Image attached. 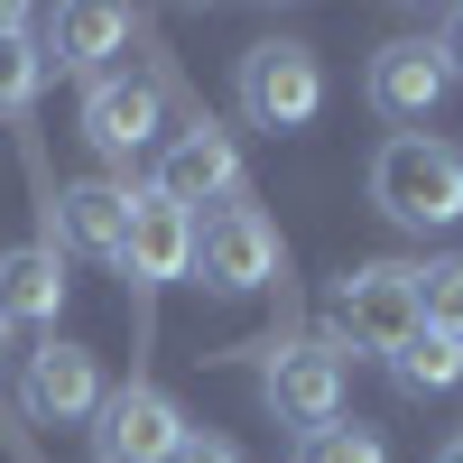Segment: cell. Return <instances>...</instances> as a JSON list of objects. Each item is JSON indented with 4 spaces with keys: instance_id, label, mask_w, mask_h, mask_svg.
Segmentation results:
<instances>
[{
    "instance_id": "obj_5",
    "label": "cell",
    "mask_w": 463,
    "mask_h": 463,
    "mask_svg": "<svg viewBox=\"0 0 463 463\" xmlns=\"http://www.w3.org/2000/svg\"><path fill=\"white\" fill-rule=\"evenodd\" d=\"M195 269L213 297H250L279 279V232H269L260 204H222L213 222H195Z\"/></svg>"
},
{
    "instance_id": "obj_22",
    "label": "cell",
    "mask_w": 463,
    "mask_h": 463,
    "mask_svg": "<svg viewBox=\"0 0 463 463\" xmlns=\"http://www.w3.org/2000/svg\"><path fill=\"white\" fill-rule=\"evenodd\" d=\"M0 353H10V334H0Z\"/></svg>"
},
{
    "instance_id": "obj_14",
    "label": "cell",
    "mask_w": 463,
    "mask_h": 463,
    "mask_svg": "<svg viewBox=\"0 0 463 463\" xmlns=\"http://www.w3.org/2000/svg\"><path fill=\"white\" fill-rule=\"evenodd\" d=\"M121 37H130L121 10H56V19H47V65L93 74V84H102V65L121 56Z\"/></svg>"
},
{
    "instance_id": "obj_18",
    "label": "cell",
    "mask_w": 463,
    "mask_h": 463,
    "mask_svg": "<svg viewBox=\"0 0 463 463\" xmlns=\"http://www.w3.org/2000/svg\"><path fill=\"white\" fill-rule=\"evenodd\" d=\"M297 463H390V445H380L371 427H316V436H297Z\"/></svg>"
},
{
    "instance_id": "obj_7",
    "label": "cell",
    "mask_w": 463,
    "mask_h": 463,
    "mask_svg": "<svg viewBox=\"0 0 463 463\" xmlns=\"http://www.w3.org/2000/svg\"><path fill=\"white\" fill-rule=\"evenodd\" d=\"M260 390H269V408L288 417V427H334L343 417V353L334 343H279L269 353V371H260Z\"/></svg>"
},
{
    "instance_id": "obj_1",
    "label": "cell",
    "mask_w": 463,
    "mask_h": 463,
    "mask_svg": "<svg viewBox=\"0 0 463 463\" xmlns=\"http://www.w3.org/2000/svg\"><path fill=\"white\" fill-rule=\"evenodd\" d=\"M371 204L390 213V222H408V232H445V222H463V158H454L445 139H427V130L380 139Z\"/></svg>"
},
{
    "instance_id": "obj_13",
    "label": "cell",
    "mask_w": 463,
    "mask_h": 463,
    "mask_svg": "<svg viewBox=\"0 0 463 463\" xmlns=\"http://www.w3.org/2000/svg\"><path fill=\"white\" fill-rule=\"evenodd\" d=\"M56 306H65V260H56V241L0 250V334H10V325H56Z\"/></svg>"
},
{
    "instance_id": "obj_2",
    "label": "cell",
    "mask_w": 463,
    "mask_h": 463,
    "mask_svg": "<svg viewBox=\"0 0 463 463\" xmlns=\"http://www.w3.org/2000/svg\"><path fill=\"white\" fill-rule=\"evenodd\" d=\"M232 93H241L250 130H306L316 102H325V65H316V47H297V37H260L241 56V74H232Z\"/></svg>"
},
{
    "instance_id": "obj_3",
    "label": "cell",
    "mask_w": 463,
    "mask_h": 463,
    "mask_svg": "<svg viewBox=\"0 0 463 463\" xmlns=\"http://www.w3.org/2000/svg\"><path fill=\"white\" fill-rule=\"evenodd\" d=\"M334 325H343L353 353H380V362H390L399 343L417 334V269H408V260H362L353 279L334 288Z\"/></svg>"
},
{
    "instance_id": "obj_21",
    "label": "cell",
    "mask_w": 463,
    "mask_h": 463,
    "mask_svg": "<svg viewBox=\"0 0 463 463\" xmlns=\"http://www.w3.org/2000/svg\"><path fill=\"white\" fill-rule=\"evenodd\" d=\"M436 463H463V436H454V445H445V454H436Z\"/></svg>"
},
{
    "instance_id": "obj_10",
    "label": "cell",
    "mask_w": 463,
    "mask_h": 463,
    "mask_svg": "<svg viewBox=\"0 0 463 463\" xmlns=\"http://www.w3.org/2000/svg\"><path fill=\"white\" fill-rule=\"evenodd\" d=\"M445 93H454V65L436 56V37H399L371 56V111H390V121H427Z\"/></svg>"
},
{
    "instance_id": "obj_12",
    "label": "cell",
    "mask_w": 463,
    "mask_h": 463,
    "mask_svg": "<svg viewBox=\"0 0 463 463\" xmlns=\"http://www.w3.org/2000/svg\"><path fill=\"white\" fill-rule=\"evenodd\" d=\"M121 232H130V185L121 176H84L56 195V241L65 250H93V260H121Z\"/></svg>"
},
{
    "instance_id": "obj_19",
    "label": "cell",
    "mask_w": 463,
    "mask_h": 463,
    "mask_svg": "<svg viewBox=\"0 0 463 463\" xmlns=\"http://www.w3.org/2000/svg\"><path fill=\"white\" fill-rule=\"evenodd\" d=\"M167 463H241V454H232V445H222V436H185V445H176V454H167Z\"/></svg>"
},
{
    "instance_id": "obj_8",
    "label": "cell",
    "mask_w": 463,
    "mask_h": 463,
    "mask_svg": "<svg viewBox=\"0 0 463 463\" xmlns=\"http://www.w3.org/2000/svg\"><path fill=\"white\" fill-rule=\"evenodd\" d=\"M121 269L158 297L167 279H185L195 269V213L167 204L158 185H130V232H121Z\"/></svg>"
},
{
    "instance_id": "obj_17",
    "label": "cell",
    "mask_w": 463,
    "mask_h": 463,
    "mask_svg": "<svg viewBox=\"0 0 463 463\" xmlns=\"http://www.w3.org/2000/svg\"><path fill=\"white\" fill-rule=\"evenodd\" d=\"M417 325L463 343V260H427L417 269Z\"/></svg>"
},
{
    "instance_id": "obj_16",
    "label": "cell",
    "mask_w": 463,
    "mask_h": 463,
    "mask_svg": "<svg viewBox=\"0 0 463 463\" xmlns=\"http://www.w3.org/2000/svg\"><path fill=\"white\" fill-rule=\"evenodd\" d=\"M37 37H28V10H0V121L10 111H28V93H37Z\"/></svg>"
},
{
    "instance_id": "obj_4",
    "label": "cell",
    "mask_w": 463,
    "mask_h": 463,
    "mask_svg": "<svg viewBox=\"0 0 463 463\" xmlns=\"http://www.w3.org/2000/svg\"><path fill=\"white\" fill-rule=\"evenodd\" d=\"M185 436V408L158 390V380H130V390H111L93 408V463H167Z\"/></svg>"
},
{
    "instance_id": "obj_6",
    "label": "cell",
    "mask_w": 463,
    "mask_h": 463,
    "mask_svg": "<svg viewBox=\"0 0 463 463\" xmlns=\"http://www.w3.org/2000/svg\"><path fill=\"white\" fill-rule=\"evenodd\" d=\"M167 130V84L158 74H102L84 93V139L102 158H139V148H158Z\"/></svg>"
},
{
    "instance_id": "obj_9",
    "label": "cell",
    "mask_w": 463,
    "mask_h": 463,
    "mask_svg": "<svg viewBox=\"0 0 463 463\" xmlns=\"http://www.w3.org/2000/svg\"><path fill=\"white\" fill-rule=\"evenodd\" d=\"M232 185H241V148H232L213 121H185L167 139V158H158V195L195 213V204H232Z\"/></svg>"
},
{
    "instance_id": "obj_20",
    "label": "cell",
    "mask_w": 463,
    "mask_h": 463,
    "mask_svg": "<svg viewBox=\"0 0 463 463\" xmlns=\"http://www.w3.org/2000/svg\"><path fill=\"white\" fill-rule=\"evenodd\" d=\"M436 56H445V65H454V74H463V10H454V19H445V37H436Z\"/></svg>"
},
{
    "instance_id": "obj_11",
    "label": "cell",
    "mask_w": 463,
    "mask_h": 463,
    "mask_svg": "<svg viewBox=\"0 0 463 463\" xmlns=\"http://www.w3.org/2000/svg\"><path fill=\"white\" fill-rule=\"evenodd\" d=\"M102 408V362L84 343H47V353H28V417L37 427H74V417Z\"/></svg>"
},
{
    "instance_id": "obj_15",
    "label": "cell",
    "mask_w": 463,
    "mask_h": 463,
    "mask_svg": "<svg viewBox=\"0 0 463 463\" xmlns=\"http://www.w3.org/2000/svg\"><path fill=\"white\" fill-rule=\"evenodd\" d=\"M390 371H399V390L436 399V390H454V380H463V343H445V334H427V325H417L399 353H390Z\"/></svg>"
}]
</instances>
